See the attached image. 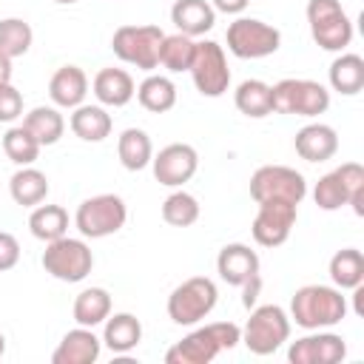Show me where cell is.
<instances>
[{
  "mask_svg": "<svg viewBox=\"0 0 364 364\" xmlns=\"http://www.w3.org/2000/svg\"><path fill=\"white\" fill-rule=\"evenodd\" d=\"M242 341V327L233 321H213L205 327H196L182 341H176L168 353V364H208L222 350H233Z\"/></svg>",
  "mask_w": 364,
  "mask_h": 364,
  "instance_id": "cell-1",
  "label": "cell"
},
{
  "mask_svg": "<svg viewBox=\"0 0 364 364\" xmlns=\"http://www.w3.org/2000/svg\"><path fill=\"white\" fill-rule=\"evenodd\" d=\"M347 316V299L330 284H304L290 299V318L304 330H324Z\"/></svg>",
  "mask_w": 364,
  "mask_h": 364,
  "instance_id": "cell-2",
  "label": "cell"
},
{
  "mask_svg": "<svg viewBox=\"0 0 364 364\" xmlns=\"http://www.w3.org/2000/svg\"><path fill=\"white\" fill-rule=\"evenodd\" d=\"M219 301V290L213 284V279L208 276H191L182 284L173 287V293L168 296V316L173 324L191 327L196 321H202Z\"/></svg>",
  "mask_w": 364,
  "mask_h": 364,
  "instance_id": "cell-3",
  "label": "cell"
},
{
  "mask_svg": "<svg viewBox=\"0 0 364 364\" xmlns=\"http://www.w3.org/2000/svg\"><path fill=\"white\" fill-rule=\"evenodd\" d=\"M290 338V316L279 304H262L250 310L242 327V341L253 355H270Z\"/></svg>",
  "mask_w": 364,
  "mask_h": 364,
  "instance_id": "cell-4",
  "label": "cell"
},
{
  "mask_svg": "<svg viewBox=\"0 0 364 364\" xmlns=\"http://www.w3.org/2000/svg\"><path fill=\"white\" fill-rule=\"evenodd\" d=\"M307 23L316 46L324 51H344L353 43V20L338 0H310Z\"/></svg>",
  "mask_w": 364,
  "mask_h": 364,
  "instance_id": "cell-5",
  "label": "cell"
},
{
  "mask_svg": "<svg viewBox=\"0 0 364 364\" xmlns=\"http://www.w3.org/2000/svg\"><path fill=\"white\" fill-rule=\"evenodd\" d=\"M273 111L276 114H296V117H318L330 108V91L316 80H296L287 77L270 85Z\"/></svg>",
  "mask_w": 364,
  "mask_h": 364,
  "instance_id": "cell-6",
  "label": "cell"
},
{
  "mask_svg": "<svg viewBox=\"0 0 364 364\" xmlns=\"http://www.w3.org/2000/svg\"><path fill=\"white\" fill-rule=\"evenodd\" d=\"M228 48L233 57L239 60H259V57H270L279 51L282 46V34L276 26L256 20V17H236L228 26Z\"/></svg>",
  "mask_w": 364,
  "mask_h": 364,
  "instance_id": "cell-7",
  "label": "cell"
},
{
  "mask_svg": "<svg viewBox=\"0 0 364 364\" xmlns=\"http://www.w3.org/2000/svg\"><path fill=\"white\" fill-rule=\"evenodd\" d=\"M125 219H128V208H125L122 196H117V193L91 196V199L80 202V208L74 213V225L85 239H105V236L122 230Z\"/></svg>",
  "mask_w": 364,
  "mask_h": 364,
  "instance_id": "cell-8",
  "label": "cell"
},
{
  "mask_svg": "<svg viewBox=\"0 0 364 364\" xmlns=\"http://www.w3.org/2000/svg\"><path fill=\"white\" fill-rule=\"evenodd\" d=\"M162 37L165 31L159 26H119L111 37V48L122 63L136 65L142 71H154L159 65Z\"/></svg>",
  "mask_w": 364,
  "mask_h": 364,
  "instance_id": "cell-9",
  "label": "cell"
},
{
  "mask_svg": "<svg viewBox=\"0 0 364 364\" xmlns=\"http://www.w3.org/2000/svg\"><path fill=\"white\" fill-rule=\"evenodd\" d=\"M43 267L46 273H51L60 282H82L91 267H94V253L82 239H71V236H60L54 242H46L43 250Z\"/></svg>",
  "mask_w": 364,
  "mask_h": 364,
  "instance_id": "cell-10",
  "label": "cell"
},
{
  "mask_svg": "<svg viewBox=\"0 0 364 364\" xmlns=\"http://www.w3.org/2000/svg\"><path fill=\"white\" fill-rule=\"evenodd\" d=\"M250 196L259 202H290L299 205L307 196V182L296 168L287 165H262L250 176Z\"/></svg>",
  "mask_w": 364,
  "mask_h": 364,
  "instance_id": "cell-11",
  "label": "cell"
},
{
  "mask_svg": "<svg viewBox=\"0 0 364 364\" xmlns=\"http://www.w3.org/2000/svg\"><path fill=\"white\" fill-rule=\"evenodd\" d=\"M188 71H191L193 85L202 97H222L230 85V68H228L225 48L213 40L196 43V51H193Z\"/></svg>",
  "mask_w": 364,
  "mask_h": 364,
  "instance_id": "cell-12",
  "label": "cell"
},
{
  "mask_svg": "<svg viewBox=\"0 0 364 364\" xmlns=\"http://www.w3.org/2000/svg\"><path fill=\"white\" fill-rule=\"evenodd\" d=\"M151 168H154V176L159 185H168V188H182L199 168V154L193 145L188 142H171L165 145L154 159H151Z\"/></svg>",
  "mask_w": 364,
  "mask_h": 364,
  "instance_id": "cell-13",
  "label": "cell"
},
{
  "mask_svg": "<svg viewBox=\"0 0 364 364\" xmlns=\"http://www.w3.org/2000/svg\"><path fill=\"white\" fill-rule=\"evenodd\" d=\"M296 208L290 202H259V213L253 219V239L262 247H279L287 242L293 225H296Z\"/></svg>",
  "mask_w": 364,
  "mask_h": 364,
  "instance_id": "cell-14",
  "label": "cell"
},
{
  "mask_svg": "<svg viewBox=\"0 0 364 364\" xmlns=\"http://www.w3.org/2000/svg\"><path fill=\"white\" fill-rule=\"evenodd\" d=\"M347 355V344L338 333L313 330L304 338H296L287 347L290 364H338Z\"/></svg>",
  "mask_w": 364,
  "mask_h": 364,
  "instance_id": "cell-15",
  "label": "cell"
},
{
  "mask_svg": "<svg viewBox=\"0 0 364 364\" xmlns=\"http://www.w3.org/2000/svg\"><path fill=\"white\" fill-rule=\"evenodd\" d=\"M216 273L222 282L233 287H245L247 282L259 279V256L242 242H230L216 256Z\"/></svg>",
  "mask_w": 364,
  "mask_h": 364,
  "instance_id": "cell-16",
  "label": "cell"
},
{
  "mask_svg": "<svg viewBox=\"0 0 364 364\" xmlns=\"http://www.w3.org/2000/svg\"><path fill=\"white\" fill-rule=\"evenodd\" d=\"M102 341L94 336V327H77L63 336L51 353V364H94L100 358Z\"/></svg>",
  "mask_w": 364,
  "mask_h": 364,
  "instance_id": "cell-17",
  "label": "cell"
},
{
  "mask_svg": "<svg viewBox=\"0 0 364 364\" xmlns=\"http://www.w3.org/2000/svg\"><path fill=\"white\" fill-rule=\"evenodd\" d=\"M293 145H296V154L301 159H307V162H327L338 151V134H336V128H330L324 122H310V125H304L296 134Z\"/></svg>",
  "mask_w": 364,
  "mask_h": 364,
  "instance_id": "cell-18",
  "label": "cell"
},
{
  "mask_svg": "<svg viewBox=\"0 0 364 364\" xmlns=\"http://www.w3.org/2000/svg\"><path fill=\"white\" fill-rule=\"evenodd\" d=\"M88 94V77L80 65H63L51 74L48 97L57 108H77Z\"/></svg>",
  "mask_w": 364,
  "mask_h": 364,
  "instance_id": "cell-19",
  "label": "cell"
},
{
  "mask_svg": "<svg viewBox=\"0 0 364 364\" xmlns=\"http://www.w3.org/2000/svg\"><path fill=\"white\" fill-rule=\"evenodd\" d=\"M136 85L134 77L122 68H100L94 77V97L100 100V105L108 108H122L134 100Z\"/></svg>",
  "mask_w": 364,
  "mask_h": 364,
  "instance_id": "cell-20",
  "label": "cell"
},
{
  "mask_svg": "<svg viewBox=\"0 0 364 364\" xmlns=\"http://www.w3.org/2000/svg\"><path fill=\"white\" fill-rule=\"evenodd\" d=\"M171 23L188 37H202L216 23V9L208 0H176L171 6Z\"/></svg>",
  "mask_w": 364,
  "mask_h": 364,
  "instance_id": "cell-21",
  "label": "cell"
},
{
  "mask_svg": "<svg viewBox=\"0 0 364 364\" xmlns=\"http://www.w3.org/2000/svg\"><path fill=\"white\" fill-rule=\"evenodd\" d=\"M142 341V324L134 313H114L105 318V330H102V344L117 353L125 355L131 353L136 344Z\"/></svg>",
  "mask_w": 364,
  "mask_h": 364,
  "instance_id": "cell-22",
  "label": "cell"
},
{
  "mask_svg": "<svg viewBox=\"0 0 364 364\" xmlns=\"http://www.w3.org/2000/svg\"><path fill=\"white\" fill-rule=\"evenodd\" d=\"M9 191H11V199L23 208H34L40 202H46L48 196V179L43 171L31 168V165H23L20 171L11 173L9 179Z\"/></svg>",
  "mask_w": 364,
  "mask_h": 364,
  "instance_id": "cell-23",
  "label": "cell"
},
{
  "mask_svg": "<svg viewBox=\"0 0 364 364\" xmlns=\"http://www.w3.org/2000/svg\"><path fill=\"white\" fill-rule=\"evenodd\" d=\"M136 100L145 111L151 114H165L176 105V85L171 77L162 74H148L139 85H136Z\"/></svg>",
  "mask_w": 364,
  "mask_h": 364,
  "instance_id": "cell-24",
  "label": "cell"
},
{
  "mask_svg": "<svg viewBox=\"0 0 364 364\" xmlns=\"http://www.w3.org/2000/svg\"><path fill=\"white\" fill-rule=\"evenodd\" d=\"M330 85H333V91H338L344 97L358 94L364 88V60L353 51L338 54L330 63Z\"/></svg>",
  "mask_w": 364,
  "mask_h": 364,
  "instance_id": "cell-25",
  "label": "cell"
},
{
  "mask_svg": "<svg viewBox=\"0 0 364 364\" xmlns=\"http://www.w3.org/2000/svg\"><path fill=\"white\" fill-rule=\"evenodd\" d=\"M111 114L102 105H77L71 114V131L82 142H102L111 134Z\"/></svg>",
  "mask_w": 364,
  "mask_h": 364,
  "instance_id": "cell-26",
  "label": "cell"
},
{
  "mask_svg": "<svg viewBox=\"0 0 364 364\" xmlns=\"http://www.w3.org/2000/svg\"><path fill=\"white\" fill-rule=\"evenodd\" d=\"M117 154H119V162H122L125 171H142V168H148L151 159H154L151 136H148L142 128H125V131L119 134Z\"/></svg>",
  "mask_w": 364,
  "mask_h": 364,
  "instance_id": "cell-27",
  "label": "cell"
},
{
  "mask_svg": "<svg viewBox=\"0 0 364 364\" xmlns=\"http://www.w3.org/2000/svg\"><path fill=\"white\" fill-rule=\"evenodd\" d=\"M74 321L80 327H97L111 316V293L105 287H85L74 299Z\"/></svg>",
  "mask_w": 364,
  "mask_h": 364,
  "instance_id": "cell-28",
  "label": "cell"
},
{
  "mask_svg": "<svg viewBox=\"0 0 364 364\" xmlns=\"http://www.w3.org/2000/svg\"><path fill=\"white\" fill-rule=\"evenodd\" d=\"M31 236L40 242H54L68 233V210L63 205H34L28 216Z\"/></svg>",
  "mask_w": 364,
  "mask_h": 364,
  "instance_id": "cell-29",
  "label": "cell"
},
{
  "mask_svg": "<svg viewBox=\"0 0 364 364\" xmlns=\"http://www.w3.org/2000/svg\"><path fill=\"white\" fill-rule=\"evenodd\" d=\"M233 102L250 119H262V117L273 114V94H270V85L262 82V80H245V82H239V88L233 94Z\"/></svg>",
  "mask_w": 364,
  "mask_h": 364,
  "instance_id": "cell-30",
  "label": "cell"
},
{
  "mask_svg": "<svg viewBox=\"0 0 364 364\" xmlns=\"http://www.w3.org/2000/svg\"><path fill=\"white\" fill-rule=\"evenodd\" d=\"M23 125L28 128V134L40 142V145H54L60 142L63 131H65V119L57 108L51 105H37L23 117Z\"/></svg>",
  "mask_w": 364,
  "mask_h": 364,
  "instance_id": "cell-31",
  "label": "cell"
},
{
  "mask_svg": "<svg viewBox=\"0 0 364 364\" xmlns=\"http://www.w3.org/2000/svg\"><path fill=\"white\" fill-rule=\"evenodd\" d=\"M330 279L338 290H355L364 284V256L355 247L336 250L330 259Z\"/></svg>",
  "mask_w": 364,
  "mask_h": 364,
  "instance_id": "cell-32",
  "label": "cell"
},
{
  "mask_svg": "<svg viewBox=\"0 0 364 364\" xmlns=\"http://www.w3.org/2000/svg\"><path fill=\"white\" fill-rule=\"evenodd\" d=\"M196 51V40L176 31V34H165L162 46H159V65H165L168 71H188L191 60Z\"/></svg>",
  "mask_w": 364,
  "mask_h": 364,
  "instance_id": "cell-33",
  "label": "cell"
},
{
  "mask_svg": "<svg viewBox=\"0 0 364 364\" xmlns=\"http://www.w3.org/2000/svg\"><path fill=\"white\" fill-rule=\"evenodd\" d=\"M31 40H34V31L26 20H20V17L0 20V54H6L9 60L23 57L31 48Z\"/></svg>",
  "mask_w": 364,
  "mask_h": 364,
  "instance_id": "cell-34",
  "label": "cell"
},
{
  "mask_svg": "<svg viewBox=\"0 0 364 364\" xmlns=\"http://www.w3.org/2000/svg\"><path fill=\"white\" fill-rule=\"evenodd\" d=\"M40 142L28 134V128L26 125H14V128H9L6 134H3V151H6V156L14 162V165H31L37 156H40Z\"/></svg>",
  "mask_w": 364,
  "mask_h": 364,
  "instance_id": "cell-35",
  "label": "cell"
},
{
  "mask_svg": "<svg viewBox=\"0 0 364 364\" xmlns=\"http://www.w3.org/2000/svg\"><path fill=\"white\" fill-rule=\"evenodd\" d=\"M162 219L173 228H188L199 219V202L193 193L188 191H173L165 202H162Z\"/></svg>",
  "mask_w": 364,
  "mask_h": 364,
  "instance_id": "cell-36",
  "label": "cell"
},
{
  "mask_svg": "<svg viewBox=\"0 0 364 364\" xmlns=\"http://www.w3.org/2000/svg\"><path fill=\"white\" fill-rule=\"evenodd\" d=\"M313 199H316V205H318L321 210H338V208H344V205L350 202V193H347V188H344V182H341V176H338V171H330V173H324V176L316 182Z\"/></svg>",
  "mask_w": 364,
  "mask_h": 364,
  "instance_id": "cell-37",
  "label": "cell"
},
{
  "mask_svg": "<svg viewBox=\"0 0 364 364\" xmlns=\"http://www.w3.org/2000/svg\"><path fill=\"white\" fill-rule=\"evenodd\" d=\"M336 171H338L344 188H347V193H350V202H347V205H353L355 216H361V213H364V168H361L358 162H344V165H338Z\"/></svg>",
  "mask_w": 364,
  "mask_h": 364,
  "instance_id": "cell-38",
  "label": "cell"
},
{
  "mask_svg": "<svg viewBox=\"0 0 364 364\" xmlns=\"http://www.w3.org/2000/svg\"><path fill=\"white\" fill-rule=\"evenodd\" d=\"M20 114H23V94L11 82L0 85V122H14Z\"/></svg>",
  "mask_w": 364,
  "mask_h": 364,
  "instance_id": "cell-39",
  "label": "cell"
},
{
  "mask_svg": "<svg viewBox=\"0 0 364 364\" xmlns=\"http://www.w3.org/2000/svg\"><path fill=\"white\" fill-rule=\"evenodd\" d=\"M17 262H20V242L11 233L0 230V270H11Z\"/></svg>",
  "mask_w": 364,
  "mask_h": 364,
  "instance_id": "cell-40",
  "label": "cell"
},
{
  "mask_svg": "<svg viewBox=\"0 0 364 364\" xmlns=\"http://www.w3.org/2000/svg\"><path fill=\"white\" fill-rule=\"evenodd\" d=\"M250 0H213V9L216 11H225V14H242L247 9Z\"/></svg>",
  "mask_w": 364,
  "mask_h": 364,
  "instance_id": "cell-41",
  "label": "cell"
},
{
  "mask_svg": "<svg viewBox=\"0 0 364 364\" xmlns=\"http://www.w3.org/2000/svg\"><path fill=\"white\" fill-rule=\"evenodd\" d=\"M11 82V60L6 54H0V85Z\"/></svg>",
  "mask_w": 364,
  "mask_h": 364,
  "instance_id": "cell-42",
  "label": "cell"
},
{
  "mask_svg": "<svg viewBox=\"0 0 364 364\" xmlns=\"http://www.w3.org/2000/svg\"><path fill=\"white\" fill-rule=\"evenodd\" d=\"M6 353V338H3V333H0V355Z\"/></svg>",
  "mask_w": 364,
  "mask_h": 364,
  "instance_id": "cell-43",
  "label": "cell"
},
{
  "mask_svg": "<svg viewBox=\"0 0 364 364\" xmlns=\"http://www.w3.org/2000/svg\"><path fill=\"white\" fill-rule=\"evenodd\" d=\"M54 3H63V6H71V3H77V0H54Z\"/></svg>",
  "mask_w": 364,
  "mask_h": 364,
  "instance_id": "cell-44",
  "label": "cell"
}]
</instances>
